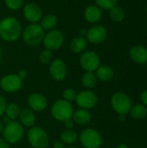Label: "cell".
Wrapping results in <instances>:
<instances>
[{
	"label": "cell",
	"instance_id": "e0dca14e",
	"mask_svg": "<svg viewBox=\"0 0 147 148\" xmlns=\"http://www.w3.org/2000/svg\"><path fill=\"white\" fill-rule=\"evenodd\" d=\"M131 58L139 64L147 63V49L143 46H134L130 49Z\"/></svg>",
	"mask_w": 147,
	"mask_h": 148
},
{
	"label": "cell",
	"instance_id": "2e32d148",
	"mask_svg": "<svg viewBox=\"0 0 147 148\" xmlns=\"http://www.w3.org/2000/svg\"><path fill=\"white\" fill-rule=\"evenodd\" d=\"M84 18L88 23H96L101 18V10L96 4L88 5L84 10Z\"/></svg>",
	"mask_w": 147,
	"mask_h": 148
},
{
	"label": "cell",
	"instance_id": "ffe728a7",
	"mask_svg": "<svg viewBox=\"0 0 147 148\" xmlns=\"http://www.w3.org/2000/svg\"><path fill=\"white\" fill-rule=\"evenodd\" d=\"M72 118L75 123L78 125H87L91 121V114L87 109H79L73 113Z\"/></svg>",
	"mask_w": 147,
	"mask_h": 148
},
{
	"label": "cell",
	"instance_id": "484cf974",
	"mask_svg": "<svg viewBox=\"0 0 147 148\" xmlns=\"http://www.w3.org/2000/svg\"><path fill=\"white\" fill-rule=\"evenodd\" d=\"M109 10H110V17L113 22L120 23V22L123 21V19L125 17V11L122 8L115 5Z\"/></svg>",
	"mask_w": 147,
	"mask_h": 148
},
{
	"label": "cell",
	"instance_id": "4dcf8cb0",
	"mask_svg": "<svg viewBox=\"0 0 147 148\" xmlns=\"http://www.w3.org/2000/svg\"><path fill=\"white\" fill-rule=\"evenodd\" d=\"M62 96H63V99L65 101H68L71 102V101H74L76 100L77 93H76V91L75 89L68 88V89H66V90L63 91Z\"/></svg>",
	"mask_w": 147,
	"mask_h": 148
},
{
	"label": "cell",
	"instance_id": "7c38bea8",
	"mask_svg": "<svg viewBox=\"0 0 147 148\" xmlns=\"http://www.w3.org/2000/svg\"><path fill=\"white\" fill-rule=\"evenodd\" d=\"M22 80L18 77L17 75L15 74L6 75L2 77L0 81L1 88L8 93H14L18 91L22 88Z\"/></svg>",
	"mask_w": 147,
	"mask_h": 148
},
{
	"label": "cell",
	"instance_id": "7402d4cb",
	"mask_svg": "<svg viewBox=\"0 0 147 148\" xmlns=\"http://www.w3.org/2000/svg\"><path fill=\"white\" fill-rule=\"evenodd\" d=\"M95 75L97 80L101 82H108L113 76V70L109 66H100L96 70Z\"/></svg>",
	"mask_w": 147,
	"mask_h": 148
},
{
	"label": "cell",
	"instance_id": "d590c367",
	"mask_svg": "<svg viewBox=\"0 0 147 148\" xmlns=\"http://www.w3.org/2000/svg\"><path fill=\"white\" fill-rule=\"evenodd\" d=\"M0 148H10L9 144L0 138Z\"/></svg>",
	"mask_w": 147,
	"mask_h": 148
},
{
	"label": "cell",
	"instance_id": "ac0fdd59",
	"mask_svg": "<svg viewBox=\"0 0 147 148\" xmlns=\"http://www.w3.org/2000/svg\"><path fill=\"white\" fill-rule=\"evenodd\" d=\"M18 117L20 120V123L24 127H34V124L36 122V115L34 114V111L30 108H24L22 111H20Z\"/></svg>",
	"mask_w": 147,
	"mask_h": 148
},
{
	"label": "cell",
	"instance_id": "60d3db41",
	"mask_svg": "<svg viewBox=\"0 0 147 148\" xmlns=\"http://www.w3.org/2000/svg\"><path fill=\"white\" fill-rule=\"evenodd\" d=\"M116 148H128V147L126 145H124V144H121V145H119Z\"/></svg>",
	"mask_w": 147,
	"mask_h": 148
},
{
	"label": "cell",
	"instance_id": "6da1fadb",
	"mask_svg": "<svg viewBox=\"0 0 147 148\" xmlns=\"http://www.w3.org/2000/svg\"><path fill=\"white\" fill-rule=\"evenodd\" d=\"M20 22L13 16H6L0 21V38L7 42L17 41L22 36Z\"/></svg>",
	"mask_w": 147,
	"mask_h": 148
},
{
	"label": "cell",
	"instance_id": "7a4b0ae2",
	"mask_svg": "<svg viewBox=\"0 0 147 148\" xmlns=\"http://www.w3.org/2000/svg\"><path fill=\"white\" fill-rule=\"evenodd\" d=\"M23 42L29 46H36L42 42L45 32L39 23H29L23 30Z\"/></svg>",
	"mask_w": 147,
	"mask_h": 148
},
{
	"label": "cell",
	"instance_id": "ba28073f",
	"mask_svg": "<svg viewBox=\"0 0 147 148\" xmlns=\"http://www.w3.org/2000/svg\"><path fill=\"white\" fill-rule=\"evenodd\" d=\"M111 104L113 108L119 114H126L132 107L131 99L125 93H116L113 95L111 99Z\"/></svg>",
	"mask_w": 147,
	"mask_h": 148
},
{
	"label": "cell",
	"instance_id": "d6986e66",
	"mask_svg": "<svg viewBox=\"0 0 147 148\" xmlns=\"http://www.w3.org/2000/svg\"><path fill=\"white\" fill-rule=\"evenodd\" d=\"M87 44H88V41H87L86 37L79 36L74 37L71 40L69 48L72 52H74L75 54H80V53H82L86 49Z\"/></svg>",
	"mask_w": 147,
	"mask_h": 148
},
{
	"label": "cell",
	"instance_id": "f35d334b",
	"mask_svg": "<svg viewBox=\"0 0 147 148\" xmlns=\"http://www.w3.org/2000/svg\"><path fill=\"white\" fill-rule=\"evenodd\" d=\"M3 121L5 124H7V123H9V122L10 121V119H9V118H8V117L5 115L4 117H3Z\"/></svg>",
	"mask_w": 147,
	"mask_h": 148
},
{
	"label": "cell",
	"instance_id": "74e56055",
	"mask_svg": "<svg viewBox=\"0 0 147 148\" xmlns=\"http://www.w3.org/2000/svg\"><path fill=\"white\" fill-rule=\"evenodd\" d=\"M87 31L88 30H86V29H80V31H79V34H80V36H86V35H87Z\"/></svg>",
	"mask_w": 147,
	"mask_h": 148
},
{
	"label": "cell",
	"instance_id": "f6af8a7d",
	"mask_svg": "<svg viewBox=\"0 0 147 148\" xmlns=\"http://www.w3.org/2000/svg\"><path fill=\"white\" fill-rule=\"evenodd\" d=\"M146 12H147V5H146Z\"/></svg>",
	"mask_w": 147,
	"mask_h": 148
},
{
	"label": "cell",
	"instance_id": "4fadbf2b",
	"mask_svg": "<svg viewBox=\"0 0 147 148\" xmlns=\"http://www.w3.org/2000/svg\"><path fill=\"white\" fill-rule=\"evenodd\" d=\"M77 105L82 109L93 108L98 101L97 95L91 90H84L77 94L76 97Z\"/></svg>",
	"mask_w": 147,
	"mask_h": 148
},
{
	"label": "cell",
	"instance_id": "83f0119b",
	"mask_svg": "<svg viewBox=\"0 0 147 148\" xmlns=\"http://www.w3.org/2000/svg\"><path fill=\"white\" fill-rule=\"evenodd\" d=\"M96 5L101 10H111L113 7L117 5L118 0H94Z\"/></svg>",
	"mask_w": 147,
	"mask_h": 148
},
{
	"label": "cell",
	"instance_id": "9a60e30c",
	"mask_svg": "<svg viewBox=\"0 0 147 148\" xmlns=\"http://www.w3.org/2000/svg\"><path fill=\"white\" fill-rule=\"evenodd\" d=\"M28 105L31 110L41 112L47 108L48 100L43 95L40 93H32L28 97Z\"/></svg>",
	"mask_w": 147,
	"mask_h": 148
},
{
	"label": "cell",
	"instance_id": "44dd1931",
	"mask_svg": "<svg viewBox=\"0 0 147 148\" xmlns=\"http://www.w3.org/2000/svg\"><path fill=\"white\" fill-rule=\"evenodd\" d=\"M57 23H58L57 16L54 14H48V15L42 16L39 24L44 30L49 31V30L55 29Z\"/></svg>",
	"mask_w": 147,
	"mask_h": 148
},
{
	"label": "cell",
	"instance_id": "8d00e7d4",
	"mask_svg": "<svg viewBox=\"0 0 147 148\" xmlns=\"http://www.w3.org/2000/svg\"><path fill=\"white\" fill-rule=\"evenodd\" d=\"M141 101H142V102L145 105L147 106V90L142 93V95H141Z\"/></svg>",
	"mask_w": 147,
	"mask_h": 148
},
{
	"label": "cell",
	"instance_id": "7bdbcfd3",
	"mask_svg": "<svg viewBox=\"0 0 147 148\" xmlns=\"http://www.w3.org/2000/svg\"><path fill=\"white\" fill-rule=\"evenodd\" d=\"M2 58H3V50L0 49V62H1V60H2Z\"/></svg>",
	"mask_w": 147,
	"mask_h": 148
},
{
	"label": "cell",
	"instance_id": "3957f363",
	"mask_svg": "<svg viewBox=\"0 0 147 148\" xmlns=\"http://www.w3.org/2000/svg\"><path fill=\"white\" fill-rule=\"evenodd\" d=\"M24 130L23 125L16 121H10L5 124L3 130V140L8 144H15L19 142L23 137Z\"/></svg>",
	"mask_w": 147,
	"mask_h": 148
},
{
	"label": "cell",
	"instance_id": "d4e9b609",
	"mask_svg": "<svg viewBox=\"0 0 147 148\" xmlns=\"http://www.w3.org/2000/svg\"><path fill=\"white\" fill-rule=\"evenodd\" d=\"M20 108L19 106L16 103H10L7 105L6 109H5V115L10 120V121H15L20 114Z\"/></svg>",
	"mask_w": 147,
	"mask_h": 148
},
{
	"label": "cell",
	"instance_id": "e575fe53",
	"mask_svg": "<svg viewBox=\"0 0 147 148\" xmlns=\"http://www.w3.org/2000/svg\"><path fill=\"white\" fill-rule=\"evenodd\" d=\"M17 75H18V77H19L21 80H23V79H24V78L26 77L27 72H26L25 69H20V70L18 71V73H17Z\"/></svg>",
	"mask_w": 147,
	"mask_h": 148
},
{
	"label": "cell",
	"instance_id": "8fae6325",
	"mask_svg": "<svg viewBox=\"0 0 147 148\" xmlns=\"http://www.w3.org/2000/svg\"><path fill=\"white\" fill-rule=\"evenodd\" d=\"M107 36V29L100 24H96L89 28L87 31L86 39L93 44H100L103 42Z\"/></svg>",
	"mask_w": 147,
	"mask_h": 148
},
{
	"label": "cell",
	"instance_id": "4316f807",
	"mask_svg": "<svg viewBox=\"0 0 147 148\" xmlns=\"http://www.w3.org/2000/svg\"><path fill=\"white\" fill-rule=\"evenodd\" d=\"M131 115L134 119H142L147 114V109L143 105H135L131 109Z\"/></svg>",
	"mask_w": 147,
	"mask_h": 148
},
{
	"label": "cell",
	"instance_id": "5bb4252c",
	"mask_svg": "<svg viewBox=\"0 0 147 148\" xmlns=\"http://www.w3.org/2000/svg\"><path fill=\"white\" fill-rule=\"evenodd\" d=\"M68 73V68L66 63L62 59H55L50 62L49 74L51 77L57 82L63 81Z\"/></svg>",
	"mask_w": 147,
	"mask_h": 148
},
{
	"label": "cell",
	"instance_id": "9c48e42d",
	"mask_svg": "<svg viewBox=\"0 0 147 148\" xmlns=\"http://www.w3.org/2000/svg\"><path fill=\"white\" fill-rule=\"evenodd\" d=\"M101 60L94 51L83 52L80 57V64L87 72H94L100 67Z\"/></svg>",
	"mask_w": 147,
	"mask_h": 148
},
{
	"label": "cell",
	"instance_id": "836d02e7",
	"mask_svg": "<svg viewBox=\"0 0 147 148\" xmlns=\"http://www.w3.org/2000/svg\"><path fill=\"white\" fill-rule=\"evenodd\" d=\"M53 148H65L64 143L62 142L61 140H56L53 144Z\"/></svg>",
	"mask_w": 147,
	"mask_h": 148
},
{
	"label": "cell",
	"instance_id": "b9f144b4",
	"mask_svg": "<svg viewBox=\"0 0 147 148\" xmlns=\"http://www.w3.org/2000/svg\"><path fill=\"white\" fill-rule=\"evenodd\" d=\"M120 120L123 121L125 120V114H120Z\"/></svg>",
	"mask_w": 147,
	"mask_h": 148
},
{
	"label": "cell",
	"instance_id": "f546056e",
	"mask_svg": "<svg viewBox=\"0 0 147 148\" xmlns=\"http://www.w3.org/2000/svg\"><path fill=\"white\" fill-rule=\"evenodd\" d=\"M52 58H53V53L51 50L45 49L44 50H42L40 53L39 56V60L41 62V63L42 64H49L52 62Z\"/></svg>",
	"mask_w": 147,
	"mask_h": 148
},
{
	"label": "cell",
	"instance_id": "603a6c76",
	"mask_svg": "<svg viewBox=\"0 0 147 148\" xmlns=\"http://www.w3.org/2000/svg\"><path fill=\"white\" fill-rule=\"evenodd\" d=\"M60 138H61L62 142H63L64 144L70 145V144L75 143L77 140L78 134H77L76 132H75L72 129H66V130L62 132V134L60 135Z\"/></svg>",
	"mask_w": 147,
	"mask_h": 148
},
{
	"label": "cell",
	"instance_id": "8992f818",
	"mask_svg": "<svg viewBox=\"0 0 147 148\" xmlns=\"http://www.w3.org/2000/svg\"><path fill=\"white\" fill-rule=\"evenodd\" d=\"M42 42L47 49L51 51L59 49L64 42V35L60 29H54L45 33Z\"/></svg>",
	"mask_w": 147,
	"mask_h": 148
},
{
	"label": "cell",
	"instance_id": "ee69618b",
	"mask_svg": "<svg viewBox=\"0 0 147 148\" xmlns=\"http://www.w3.org/2000/svg\"><path fill=\"white\" fill-rule=\"evenodd\" d=\"M66 148V147H65ZM67 148H77V147H67Z\"/></svg>",
	"mask_w": 147,
	"mask_h": 148
},
{
	"label": "cell",
	"instance_id": "30bf717a",
	"mask_svg": "<svg viewBox=\"0 0 147 148\" xmlns=\"http://www.w3.org/2000/svg\"><path fill=\"white\" fill-rule=\"evenodd\" d=\"M23 15L29 23H38L42 18V8L35 3H29L23 8Z\"/></svg>",
	"mask_w": 147,
	"mask_h": 148
},
{
	"label": "cell",
	"instance_id": "f1b7e54d",
	"mask_svg": "<svg viewBox=\"0 0 147 148\" xmlns=\"http://www.w3.org/2000/svg\"><path fill=\"white\" fill-rule=\"evenodd\" d=\"M5 6L10 10H18L23 5L24 0H3Z\"/></svg>",
	"mask_w": 147,
	"mask_h": 148
},
{
	"label": "cell",
	"instance_id": "5b68a950",
	"mask_svg": "<svg viewBox=\"0 0 147 148\" xmlns=\"http://www.w3.org/2000/svg\"><path fill=\"white\" fill-rule=\"evenodd\" d=\"M73 113L74 110L71 102L63 99L56 101L51 107L52 117L61 122H64L66 120L70 119Z\"/></svg>",
	"mask_w": 147,
	"mask_h": 148
},
{
	"label": "cell",
	"instance_id": "1f68e13d",
	"mask_svg": "<svg viewBox=\"0 0 147 148\" xmlns=\"http://www.w3.org/2000/svg\"><path fill=\"white\" fill-rule=\"evenodd\" d=\"M6 107H7L6 100L4 99V97H3L2 95H0V117L3 116V114L5 113Z\"/></svg>",
	"mask_w": 147,
	"mask_h": 148
},
{
	"label": "cell",
	"instance_id": "52a82bcc",
	"mask_svg": "<svg viewBox=\"0 0 147 148\" xmlns=\"http://www.w3.org/2000/svg\"><path fill=\"white\" fill-rule=\"evenodd\" d=\"M80 141L84 148H99L101 145V134L93 128H87L80 134Z\"/></svg>",
	"mask_w": 147,
	"mask_h": 148
},
{
	"label": "cell",
	"instance_id": "d6a6232c",
	"mask_svg": "<svg viewBox=\"0 0 147 148\" xmlns=\"http://www.w3.org/2000/svg\"><path fill=\"white\" fill-rule=\"evenodd\" d=\"M74 125H75V122L71 118L68 119L64 121V126L67 129H72L74 127Z\"/></svg>",
	"mask_w": 147,
	"mask_h": 148
},
{
	"label": "cell",
	"instance_id": "ab89813d",
	"mask_svg": "<svg viewBox=\"0 0 147 148\" xmlns=\"http://www.w3.org/2000/svg\"><path fill=\"white\" fill-rule=\"evenodd\" d=\"M3 121H0V134L1 133H3Z\"/></svg>",
	"mask_w": 147,
	"mask_h": 148
},
{
	"label": "cell",
	"instance_id": "277c9868",
	"mask_svg": "<svg viewBox=\"0 0 147 148\" xmlns=\"http://www.w3.org/2000/svg\"><path fill=\"white\" fill-rule=\"evenodd\" d=\"M27 139L33 148H47L49 144L48 134L40 127H32L27 132Z\"/></svg>",
	"mask_w": 147,
	"mask_h": 148
},
{
	"label": "cell",
	"instance_id": "cb8c5ba5",
	"mask_svg": "<svg viewBox=\"0 0 147 148\" xmlns=\"http://www.w3.org/2000/svg\"><path fill=\"white\" fill-rule=\"evenodd\" d=\"M97 77L94 74V72H86L81 78L82 85L87 88H92L96 85Z\"/></svg>",
	"mask_w": 147,
	"mask_h": 148
}]
</instances>
